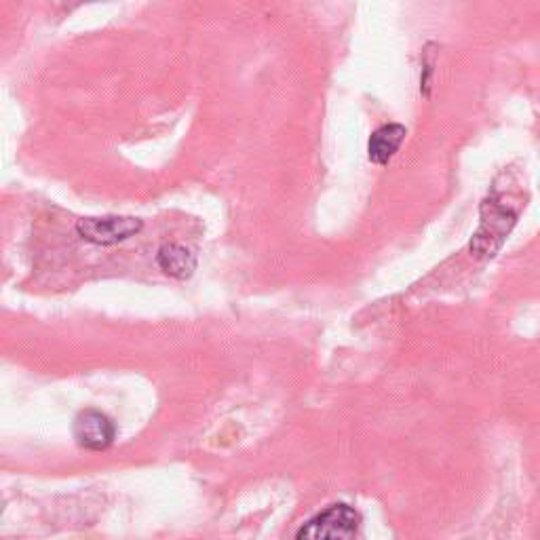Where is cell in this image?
I'll return each mask as SVG.
<instances>
[{"label": "cell", "instance_id": "obj_3", "mask_svg": "<svg viewBox=\"0 0 540 540\" xmlns=\"http://www.w3.org/2000/svg\"><path fill=\"white\" fill-rule=\"evenodd\" d=\"M144 228V222L131 216H106V218H83L76 222V233L93 245H117L135 237Z\"/></svg>", "mask_w": 540, "mask_h": 540}, {"label": "cell", "instance_id": "obj_5", "mask_svg": "<svg viewBox=\"0 0 540 540\" xmlns=\"http://www.w3.org/2000/svg\"><path fill=\"white\" fill-rule=\"evenodd\" d=\"M405 135H408V129H405L403 125L399 123H389V125H382L378 127L372 138L368 142V157L374 165H389L393 161L395 154L399 152Z\"/></svg>", "mask_w": 540, "mask_h": 540}, {"label": "cell", "instance_id": "obj_1", "mask_svg": "<svg viewBox=\"0 0 540 540\" xmlns=\"http://www.w3.org/2000/svg\"><path fill=\"white\" fill-rule=\"evenodd\" d=\"M517 222V211L509 205H503V201L490 197L481 205V226L471 239V252L477 258L490 260L494 258L500 247H503L507 235Z\"/></svg>", "mask_w": 540, "mask_h": 540}, {"label": "cell", "instance_id": "obj_4", "mask_svg": "<svg viewBox=\"0 0 540 540\" xmlns=\"http://www.w3.org/2000/svg\"><path fill=\"white\" fill-rule=\"evenodd\" d=\"M72 435L81 448L89 452H104L112 446L117 431H114L112 420L100 410H83L74 418Z\"/></svg>", "mask_w": 540, "mask_h": 540}, {"label": "cell", "instance_id": "obj_2", "mask_svg": "<svg viewBox=\"0 0 540 540\" xmlns=\"http://www.w3.org/2000/svg\"><path fill=\"white\" fill-rule=\"evenodd\" d=\"M359 524V513L349 505L338 503L308 519L298 530L296 540H357Z\"/></svg>", "mask_w": 540, "mask_h": 540}, {"label": "cell", "instance_id": "obj_6", "mask_svg": "<svg viewBox=\"0 0 540 540\" xmlns=\"http://www.w3.org/2000/svg\"><path fill=\"white\" fill-rule=\"evenodd\" d=\"M157 264L171 279H190L197 268V256L180 243H167L159 249Z\"/></svg>", "mask_w": 540, "mask_h": 540}]
</instances>
